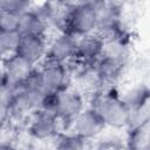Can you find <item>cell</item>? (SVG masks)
Returning a JSON list of instances; mask_svg holds the SVG:
<instances>
[{
    "mask_svg": "<svg viewBox=\"0 0 150 150\" xmlns=\"http://www.w3.org/2000/svg\"><path fill=\"white\" fill-rule=\"evenodd\" d=\"M84 148L86 139L74 132L61 135L55 145V150H84Z\"/></svg>",
    "mask_w": 150,
    "mask_h": 150,
    "instance_id": "cell-14",
    "label": "cell"
},
{
    "mask_svg": "<svg viewBox=\"0 0 150 150\" xmlns=\"http://www.w3.org/2000/svg\"><path fill=\"white\" fill-rule=\"evenodd\" d=\"M77 42H79V38L60 32V34L55 36L52 40V42L48 45L46 59L68 63L74 59L76 54Z\"/></svg>",
    "mask_w": 150,
    "mask_h": 150,
    "instance_id": "cell-7",
    "label": "cell"
},
{
    "mask_svg": "<svg viewBox=\"0 0 150 150\" xmlns=\"http://www.w3.org/2000/svg\"><path fill=\"white\" fill-rule=\"evenodd\" d=\"M100 23V1L66 4L59 22L61 32L76 38L94 34Z\"/></svg>",
    "mask_w": 150,
    "mask_h": 150,
    "instance_id": "cell-1",
    "label": "cell"
},
{
    "mask_svg": "<svg viewBox=\"0 0 150 150\" xmlns=\"http://www.w3.org/2000/svg\"><path fill=\"white\" fill-rule=\"evenodd\" d=\"M48 43L46 36L34 34H20L19 43L15 50V55L35 67L36 63L42 62L47 54Z\"/></svg>",
    "mask_w": 150,
    "mask_h": 150,
    "instance_id": "cell-5",
    "label": "cell"
},
{
    "mask_svg": "<svg viewBox=\"0 0 150 150\" xmlns=\"http://www.w3.org/2000/svg\"><path fill=\"white\" fill-rule=\"evenodd\" d=\"M39 68L42 74L46 93H60L69 88V67L67 63L45 57Z\"/></svg>",
    "mask_w": 150,
    "mask_h": 150,
    "instance_id": "cell-3",
    "label": "cell"
},
{
    "mask_svg": "<svg viewBox=\"0 0 150 150\" xmlns=\"http://www.w3.org/2000/svg\"><path fill=\"white\" fill-rule=\"evenodd\" d=\"M59 120L55 115L36 110L28 124L29 135L38 141H46L57 136Z\"/></svg>",
    "mask_w": 150,
    "mask_h": 150,
    "instance_id": "cell-10",
    "label": "cell"
},
{
    "mask_svg": "<svg viewBox=\"0 0 150 150\" xmlns=\"http://www.w3.org/2000/svg\"><path fill=\"white\" fill-rule=\"evenodd\" d=\"M83 110H84L83 96L77 89L69 87L60 93V103L56 111V117L59 121L71 127L76 117Z\"/></svg>",
    "mask_w": 150,
    "mask_h": 150,
    "instance_id": "cell-6",
    "label": "cell"
},
{
    "mask_svg": "<svg viewBox=\"0 0 150 150\" xmlns=\"http://www.w3.org/2000/svg\"><path fill=\"white\" fill-rule=\"evenodd\" d=\"M127 150H150V116L130 127Z\"/></svg>",
    "mask_w": 150,
    "mask_h": 150,
    "instance_id": "cell-12",
    "label": "cell"
},
{
    "mask_svg": "<svg viewBox=\"0 0 150 150\" xmlns=\"http://www.w3.org/2000/svg\"><path fill=\"white\" fill-rule=\"evenodd\" d=\"M60 93H55V91L46 93L40 98L36 110H42V111H46V112H49L56 116V111H57L59 103H60Z\"/></svg>",
    "mask_w": 150,
    "mask_h": 150,
    "instance_id": "cell-15",
    "label": "cell"
},
{
    "mask_svg": "<svg viewBox=\"0 0 150 150\" xmlns=\"http://www.w3.org/2000/svg\"><path fill=\"white\" fill-rule=\"evenodd\" d=\"M104 47V41L96 33L79 38L76 54L69 62H75L77 66H82V68L94 67V64L102 57Z\"/></svg>",
    "mask_w": 150,
    "mask_h": 150,
    "instance_id": "cell-4",
    "label": "cell"
},
{
    "mask_svg": "<svg viewBox=\"0 0 150 150\" xmlns=\"http://www.w3.org/2000/svg\"><path fill=\"white\" fill-rule=\"evenodd\" d=\"M30 9V2L26 0H2L0 1V11L21 15Z\"/></svg>",
    "mask_w": 150,
    "mask_h": 150,
    "instance_id": "cell-16",
    "label": "cell"
},
{
    "mask_svg": "<svg viewBox=\"0 0 150 150\" xmlns=\"http://www.w3.org/2000/svg\"><path fill=\"white\" fill-rule=\"evenodd\" d=\"M0 150H16V148L11 142H2L0 145Z\"/></svg>",
    "mask_w": 150,
    "mask_h": 150,
    "instance_id": "cell-18",
    "label": "cell"
},
{
    "mask_svg": "<svg viewBox=\"0 0 150 150\" xmlns=\"http://www.w3.org/2000/svg\"><path fill=\"white\" fill-rule=\"evenodd\" d=\"M20 16L21 15L0 11V30H18Z\"/></svg>",
    "mask_w": 150,
    "mask_h": 150,
    "instance_id": "cell-17",
    "label": "cell"
},
{
    "mask_svg": "<svg viewBox=\"0 0 150 150\" xmlns=\"http://www.w3.org/2000/svg\"><path fill=\"white\" fill-rule=\"evenodd\" d=\"M33 68V66H30L28 62H26L15 54L4 57L1 86H7L13 89L19 87Z\"/></svg>",
    "mask_w": 150,
    "mask_h": 150,
    "instance_id": "cell-9",
    "label": "cell"
},
{
    "mask_svg": "<svg viewBox=\"0 0 150 150\" xmlns=\"http://www.w3.org/2000/svg\"><path fill=\"white\" fill-rule=\"evenodd\" d=\"M48 21L40 12V9H28L21 14L18 30L20 34H34L46 36Z\"/></svg>",
    "mask_w": 150,
    "mask_h": 150,
    "instance_id": "cell-11",
    "label": "cell"
},
{
    "mask_svg": "<svg viewBox=\"0 0 150 150\" xmlns=\"http://www.w3.org/2000/svg\"><path fill=\"white\" fill-rule=\"evenodd\" d=\"M90 108L98 112L105 125L121 128L130 124V111L114 88L96 93Z\"/></svg>",
    "mask_w": 150,
    "mask_h": 150,
    "instance_id": "cell-2",
    "label": "cell"
},
{
    "mask_svg": "<svg viewBox=\"0 0 150 150\" xmlns=\"http://www.w3.org/2000/svg\"><path fill=\"white\" fill-rule=\"evenodd\" d=\"M104 127H107L104 121L93 108L84 109L71 124L73 132L86 141L100 135Z\"/></svg>",
    "mask_w": 150,
    "mask_h": 150,
    "instance_id": "cell-8",
    "label": "cell"
},
{
    "mask_svg": "<svg viewBox=\"0 0 150 150\" xmlns=\"http://www.w3.org/2000/svg\"><path fill=\"white\" fill-rule=\"evenodd\" d=\"M20 39L18 30H0V50L4 57L13 55Z\"/></svg>",
    "mask_w": 150,
    "mask_h": 150,
    "instance_id": "cell-13",
    "label": "cell"
}]
</instances>
